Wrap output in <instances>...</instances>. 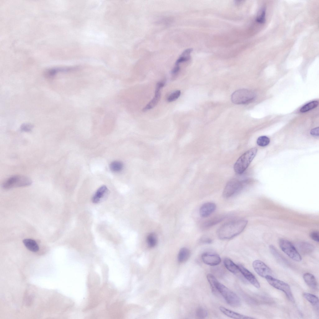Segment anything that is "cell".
Wrapping results in <instances>:
<instances>
[{
    "mask_svg": "<svg viewBox=\"0 0 319 319\" xmlns=\"http://www.w3.org/2000/svg\"><path fill=\"white\" fill-rule=\"evenodd\" d=\"M247 222V220L242 219L226 223L218 229L217 236L221 240L232 238L239 234L244 230Z\"/></svg>",
    "mask_w": 319,
    "mask_h": 319,
    "instance_id": "cell-1",
    "label": "cell"
},
{
    "mask_svg": "<svg viewBox=\"0 0 319 319\" xmlns=\"http://www.w3.org/2000/svg\"><path fill=\"white\" fill-rule=\"evenodd\" d=\"M257 151L256 148H253L241 155L234 164V169L235 172L239 174L243 173L255 156Z\"/></svg>",
    "mask_w": 319,
    "mask_h": 319,
    "instance_id": "cell-2",
    "label": "cell"
},
{
    "mask_svg": "<svg viewBox=\"0 0 319 319\" xmlns=\"http://www.w3.org/2000/svg\"><path fill=\"white\" fill-rule=\"evenodd\" d=\"M216 287L218 292L221 294L230 306L236 307L240 305V299L235 293L219 282L217 283Z\"/></svg>",
    "mask_w": 319,
    "mask_h": 319,
    "instance_id": "cell-3",
    "label": "cell"
},
{
    "mask_svg": "<svg viewBox=\"0 0 319 319\" xmlns=\"http://www.w3.org/2000/svg\"><path fill=\"white\" fill-rule=\"evenodd\" d=\"M255 93L248 89H242L234 92L231 96L233 103L237 104H245L252 102L255 98Z\"/></svg>",
    "mask_w": 319,
    "mask_h": 319,
    "instance_id": "cell-4",
    "label": "cell"
},
{
    "mask_svg": "<svg viewBox=\"0 0 319 319\" xmlns=\"http://www.w3.org/2000/svg\"><path fill=\"white\" fill-rule=\"evenodd\" d=\"M31 183V180L28 177L15 175L6 179L2 183V187L4 189H7L15 187L28 186Z\"/></svg>",
    "mask_w": 319,
    "mask_h": 319,
    "instance_id": "cell-5",
    "label": "cell"
},
{
    "mask_svg": "<svg viewBox=\"0 0 319 319\" xmlns=\"http://www.w3.org/2000/svg\"><path fill=\"white\" fill-rule=\"evenodd\" d=\"M265 278L271 285L275 288L283 292L291 301L293 302H294V299L290 288L288 283L277 279L271 276L268 275L265 277Z\"/></svg>",
    "mask_w": 319,
    "mask_h": 319,
    "instance_id": "cell-6",
    "label": "cell"
},
{
    "mask_svg": "<svg viewBox=\"0 0 319 319\" xmlns=\"http://www.w3.org/2000/svg\"><path fill=\"white\" fill-rule=\"evenodd\" d=\"M279 245L282 251L293 260L300 262L301 257L293 245L288 240L281 239L279 240Z\"/></svg>",
    "mask_w": 319,
    "mask_h": 319,
    "instance_id": "cell-7",
    "label": "cell"
},
{
    "mask_svg": "<svg viewBox=\"0 0 319 319\" xmlns=\"http://www.w3.org/2000/svg\"><path fill=\"white\" fill-rule=\"evenodd\" d=\"M243 183L239 180L234 179L230 180L226 185L223 192V196L228 198L235 195L242 189Z\"/></svg>",
    "mask_w": 319,
    "mask_h": 319,
    "instance_id": "cell-8",
    "label": "cell"
},
{
    "mask_svg": "<svg viewBox=\"0 0 319 319\" xmlns=\"http://www.w3.org/2000/svg\"><path fill=\"white\" fill-rule=\"evenodd\" d=\"M252 266L255 272L261 277L265 278L268 275L271 276V269L262 261L255 260L252 263Z\"/></svg>",
    "mask_w": 319,
    "mask_h": 319,
    "instance_id": "cell-9",
    "label": "cell"
},
{
    "mask_svg": "<svg viewBox=\"0 0 319 319\" xmlns=\"http://www.w3.org/2000/svg\"><path fill=\"white\" fill-rule=\"evenodd\" d=\"M202 259L205 264L212 266L219 264L221 261V259L218 255L209 253L203 254L202 255Z\"/></svg>",
    "mask_w": 319,
    "mask_h": 319,
    "instance_id": "cell-10",
    "label": "cell"
},
{
    "mask_svg": "<svg viewBox=\"0 0 319 319\" xmlns=\"http://www.w3.org/2000/svg\"><path fill=\"white\" fill-rule=\"evenodd\" d=\"M238 265L240 272L241 273L246 279L255 287L258 288H259L260 287L259 283L255 276L243 265L240 264Z\"/></svg>",
    "mask_w": 319,
    "mask_h": 319,
    "instance_id": "cell-11",
    "label": "cell"
},
{
    "mask_svg": "<svg viewBox=\"0 0 319 319\" xmlns=\"http://www.w3.org/2000/svg\"><path fill=\"white\" fill-rule=\"evenodd\" d=\"M216 207V205L213 202H207L204 203L200 209V216L203 217L209 216L215 211Z\"/></svg>",
    "mask_w": 319,
    "mask_h": 319,
    "instance_id": "cell-12",
    "label": "cell"
},
{
    "mask_svg": "<svg viewBox=\"0 0 319 319\" xmlns=\"http://www.w3.org/2000/svg\"><path fill=\"white\" fill-rule=\"evenodd\" d=\"M220 310L224 315L230 318L236 319H250L254 318L241 314L230 310L222 306L219 307Z\"/></svg>",
    "mask_w": 319,
    "mask_h": 319,
    "instance_id": "cell-13",
    "label": "cell"
},
{
    "mask_svg": "<svg viewBox=\"0 0 319 319\" xmlns=\"http://www.w3.org/2000/svg\"><path fill=\"white\" fill-rule=\"evenodd\" d=\"M108 189L107 187L103 185L100 187L93 195L92 200L93 203H98L101 202L106 196Z\"/></svg>",
    "mask_w": 319,
    "mask_h": 319,
    "instance_id": "cell-14",
    "label": "cell"
},
{
    "mask_svg": "<svg viewBox=\"0 0 319 319\" xmlns=\"http://www.w3.org/2000/svg\"><path fill=\"white\" fill-rule=\"evenodd\" d=\"M160 89L156 88L154 97L143 108V111L145 112L151 109L157 105L160 98Z\"/></svg>",
    "mask_w": 319,
    "mask_h": 319,
    "instance_id": "cell-15",
    "label": "cell"
},
{
    "mask_svg": "<svg viewBox=\"0 0 319 319\" xmlns=\"http://www.w3.org/2000/svg\"><path fill=\"white\" fill-rule=\"evenodd\" d=\"M303 279L307 284L311 288L314 290L318 288V284L314 276L309 273L303 274Z\"/></svg>",
    "mask_w": 319,
    "mask_h": 319,
    "instance_id": "cell-16",
    "label": "cell"
},
{
    "mask_svg": "<svg viewBox=\"0 0 319 319\" xmlns=\"http://www.w3.org/2000/svg\"><path fill=\"white\" fill-rule=\"evenodd\" d=\"M193 51L191 48L185 50L183 52L175 62V65L180 66V64L183 62L188 61L190 58V54Z\"/></svg>",
    "mask_w": 319,
    "mask_h": 319,
    "instance_id": "cell-17",
    "label": "cell"
},
{
    "mask_svg": "<svg viewBox=\"0 0 319 319\" xmlns=\"http://www.w3.org/2000/svg\"><path fill=\"white\" fill-rule=\"evenodd\" d=\"M23 242L26 247L29 250L33 252H36L39 250V246L35 240L26 239L23 240Z\"/></svg>",
    "mask_w": 319,
    "mask_h": 319,
    "instance_id": "cell-18",
    "label": "cell"
},
{
    "mask_svg": "<svg viewBox=\"0 0 319 319\" xmlns=\"http://www.w3.org/2000/svg\"><path fill=\"white\" fill-rule=\"evenodd\" d=\"M224 264L227 269L233 273L236 274L240 271L238 265L229 259H225Z\"/></svg>",
    "mask_w": 319,
    "mask_h": 319,
    "instance_id": "cell-19",
    "label": "cell"
},
{
    "mask_svg": "<svg viewBox=\"0 0 319 319\" xmlns=\"http://www.w3.org/2000/svg\"><path fill=\"white\" fill-rule=\"evenodd\" d=\"M224 218V216L218 215L211 218L204 223L203 227L204 228H210L222 221Z\"/></svg>",
    "mask_w": 319,
    "mask_h": 319,
    "instance_id": "cell-20",
    "label": "cell"
},
{
    "mask_svg": "<svg viewBox=\"0 0 319 319\" xmlns=\"http://www.w3.org/2000/svg\"><path fill=\"white\" fill-rule=\"evenodd\" d=\"M300 251L304 254H308L312 252L314 250V247L311 244L306 242H302L298 245Z\"/></svg>",
    "mask_w": 319,
    "mask_h": 319,
    "instance_id": "cell-21",
    "label": "cell"
},
{
    "mask_svg": "<svg viewBox=\"0 0 319 319\" xmlns=\"http://www.w3.org/2000/svg\"><path fill=\"white\" fill-rule=\"evenodd\" d=\"M190 252L189 250L187 248H182L179 250L178 259L180 262H183L187 261L190 256Z\"/></svg>",
    "mask_w": 319,
    "mask_h": 319,
    "instance_id": "cell-22",
    "label": "cell"
},
{
    "mask_svg": "<svg viewBox=\"0 0 319 319\" xmlns=\"http://www.w3.org/2000/svg\"><path fill=\"white\" fill-rule=\"evenodd\" d=\"M304 298L310 302L313 306L318 308L319 300L318 298L315 295L307 293H304L303 294Z\"/></svg>",
    "mask_w": 319,
    "mask_h": 319,
    "instance_id": "cell-23",
    "label": "cell"
},
{
    "mask_svg": "<svg viewBox=\"0 0 319 319\" xmlns=\"http://www.w3.org/2000/svg\"><path fill=\"white\" fill-rule=\"evenodd\" d=\"M207 277L212 291L214 293H217L218 291L217 289L216 286L218 281L215 276L211 274H208Z\"/></svg>",
    "mask_w": 319,
    "mask_h": 319,
    "instance_id": "cell-24",
    "label": "cell"
},
{
    "mask_svg": "<svg viewBox=\"0 0 319 319\" xmlns=\"http://www.w3.org/2000/svg\"><path fill=\"white\" fill-rule=\"evenodd\" d=\"M123 168V163L120 161H114L112 162L110 165L111 170L114 172L121 171Z\"/></svg>",
    "mask_w": 319,
    "mask_h": 319,
    "instance_id": "cell-25",
    "label": "cell"
},
{
    "mask_svg": "<svg viewBox=\"0 0 319 319\" xmlns=\"http://www.w3.org/2000/svg\"><path fill=\"white\" fill-rule=\"evenodd\" d=\"M318 105V102L317 101L310 102L303 106L300 109V111L302 113L305 112L317 107Z\"/></svg>",
    "mask_w": 319,
    "mask_h": 319,
    "instance_id": "cell-26",
    "label": "cell"
},
{
    "mask_svg": "<svg viewBox=\"0 0 319 319\" xmlns=\"http://www.w3.org/2000/svg\"><path fill=\"white\" fill-rule=\"evenodd\" d=\"M147 243L150 247H153L156 245L157 242V236L154 233L150 234L147 238Z\"/></svg>",
    "mask_w": 319,
    "mask_h": 319,
    "instance_id": "cell-27",
    "label": "cell"
},
{
    "mask_svg": "<svg viewBox=\"0 0 319 319\" xmlns=\"http://www.w3.org/2000/svg\"><path fill=\"white\" fill-rule=\"evenodd\" d=\"M270 142V139L266 136H262L259 137L257 140L258 145L262 147H264L267 145Z\"/></svg>",
    "mask_w": 319,
    "mask_h": 319,
    "instance_id": "cell-28",
    "label": "cell"
},
{
    "mask_svg": "<svg viewBox=\"0 0 319 319\" xmlns=\"http://www.w3.org/2000/svg\"><path fill=\"white\" fill-rule=\"evenodd\" d=\"M181 91L179 90H177L170 94L167 98V101L171 102L177 100L180 96Z\"/></svg>",
    "mask_w": 319,
    "mask_h": 319,
    "instance_id": "cell-29",
    "label": "cell"
},
{
    "mask_svg": "<svg viewBox=\"0 0 319 319\" xmlns=\"http://www.w3.org/2000/svg\"><path fill=\"white\" fill-rule=\"evenodd\" d=\"M208 315L207 311L202 308H199L197 310L196 315L197 317L200 319L206 317Z\"/></svg>",
    "mask_w": 319,
    "mask_h": 319,
    "instance_id": "cell-30",
    "label": "cell"
},
{
    "mask_svg": "<svg viewBox=\"0 0 319 319\" xmlns=\"http://www.w3.org/2000/svg\"><path fill=\"white\" fill-rule=\"evenodd\" d=\"M33 128V126L31 124L29 123H24L21 125L20 128L22 131L30 132L31 131Z\"/></svg>",
    "mask_w": 319,
    "mask_h": 319,
    "instance_id": "cell-31",
    "label": "cell"
},
{
    "mask_svg": "<svg viewBox=\"0 0 319 319\" xmlns=\"http://www.w3.org/2000/svg\"><path fill=\"white\" fill-rule=\"evenodd\" d=\"M265 10L264 9L262 11V12L260 16L258 17L256 19V21L258 23H263L264 22L265 19Z\"/></svg>",
    "mask_w": 319,
    "mask_h": 319,
    "instance_id": "cell-32",
    "label": "cell"
},
{
    "mask_svg": "<svg viewBox=\"0 0 319 319\" xmlns=\"http://www.w3.org/2000/svg\"><path fill=\"white\" fill-rule=\"evenodd\" d=\"M310 236L311 238L314 240L318 242L319 241V232L317 231H313L311 233Z\"/></svg>",
    "mask_w": 319,
    "mask_h": 319,
    "instance_id": "cell-33",
    "label": "cell"
},
{
    "mask_svg": "<svg viewBox=\"0 0 319 319\" xmlns=\"http://www.w3.org/2000/svg\"><path fill=\"white\" fill-rule=\"evenodd\" d=\"M310 134L313 136H318L319 127H316L312 129L310 131Z\"/></svg>",
    "mask_w": 319,
    "mask_h": 319,
    "instance_id": "cell-34",
    "label": "cell"
},
{
    "mask_svg": "<svg viewBox=\"0 0 319 319\" xmlns=\"http://www.w3.org/2000/svg\"><path fill=\"white\" fill-rule=\"evenodd\" d=\"M180 69V67L179 66L175 65L171 71V74L173 75H176Z\"/></svg>",
    "mask_w": 319,
    "mask_h": 319,
    "instance_id": "cell-35",
    "label": "cell"
},
{
    "mask_svg": "<svg viewBox=\"0 0 319 319\" xmlns=\"http://www.w3.org/2000/svg\"><path fill=\"white\" fill-rule=\"evenodd\" d=\"M165 82L164 81L159 82L157 83L156 88L161 89L164 87L165 84Z\"/></svg>",
    "mask_w": 319,
    "mask_h": 319,
    "instance_id": "cell-36",
    "label": "cell"
},
{
    "mask_svg": "<svg viewBox=\"0 0 319 319\" xmlns=\"http://www.w3.org/2000/svg\"><path fill=\"white\" fill-rule=\"evenodd\" d=\"M201 241L202 243L206 244H210L212 242V240L208 238H205L203 239H202L201 240Z\"/></svg>",
    "mask_w": 319,
    "mask_h": 319,
    "instance_id": "cell-37",
    "label": "cell"
}]
</instances>
